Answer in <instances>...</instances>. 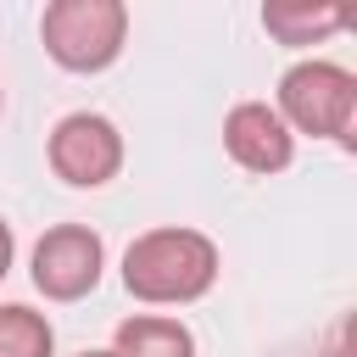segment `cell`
I'll list each match as a JSON object with an SVG mask.
<instances>
[{
  "label": "cell",
  "mask_w": 357,
  "mask_h": 357,
  "mask_svg": "<svg viewBox=\"0 0 357 357\" xmlns=\"http://www.w3.org/2000/svg\"><path fill=\"white\" fill-rule=\"evenodd\" d=\"M50 351H56V335H50L45 312L6 301L0 307V357H50Z\"/></svg>",
  "instance_id": "9"
},
{
  "label": "cell",
  "mask_w": 357,
  "mask_h": 357,
  "mask_svg": "<svg viewBox=\"0 0 357 357\" xmlns=\"http://www.w3.org/2000/svg\"><path fill=\"white\" fill-rule=\"evenodd\" d=\"M212 279H218V245L201 229H145L123 251V284L151 307L195 301L212 290Z\"/></svg>",
  "instance_id": "1"
},
{
  "label": "cell",
  "mask_w": 357,
  "mask_h": 357,
  "mask_svg": "<svg viewBox=\"0 0 357 357\" xmlns=\"http://www.w3.org/2000/svg\"><path fill=\"white\" fill-rule=\"evenodd\" d=\"M223 145L245 173H284L296 156V134L284 128V117L262 100H240L223 117Z\"/></svg>",
  "instance_id": "6"
},
{
  "label": "cell",
  "mask_w": 357,
  "mask_h": 357,
  "mask_svg": "<svg viewBox=\"0 0 357 357\" xmlns=\"http://www.w3.org/2000/svg\"><path fill=\"white\" fill-rule=\"evenodd\" d=\"M117 357H195V335L178 324V318H162V312H139V318H123L117 324Z\"/></svg>",
  "instance_id": "7"
},
{
  "label": "cell",
  "mask_w": 357,
  "mask_h": 357,
  "mask_svg": "<svg viewBox=\"0 0 357 357\" xmlns=\"http://www.w3.org/2000/svg\"><path fill=\"white\" fill-rule=\"evenodd\" d=\"M100 268H106V245L95 229L84 223H56L39 234L33 245V284L39 296L50 301H78L100 284Z\"/></svg>",
  "instance_id": "4"
},
{
  "label": "cell",
  "mask_w": 357,
  "mask_h": 357,
  "mask_svg": "<svg viewBox=\"0 0 357 357\" xmlns=\"http://www.w3.org/2000/svg\"><path fill=\"white\" fill-rule=\"evenodd\" d=\"M279 117H284V128L351 145V128H357V78L346 67H335V61H296L279 78Z\"/></svg>",
  "instance_id": "3"
},
{
  "label": "cell",
  "mask_w": 357,
  "mask_h": 357,
  "mask_svg": "<svg viewBox=\"0 0 357 357\" xmlns=\"http://www.w3.org/2000/svg\"><path fill=\"white\" fill-rule=\"evenodd\" d=\"M11 251H17V240H11V223L0 218V279L11 273Z\"/></svg>",
  "instance_id": "10"
},
{
  "label": "cell",
  "mask_w": 357,
  "mask_h": 357,
  "mask_svg": "<svg viewBox=\"0 0 357 357\" xmlns=\"http://www.w3.org/2000/svg\"><path fill=\"white\" fill-rule=\"evenodd\" d=\"M50 167L56 178L78 184V190H95L106 178H117L123 167V134L112 117L100 112H73L50 128Z\"/></svg>",
  "instance_id": "5"
},
{
  "label": "cell",
  "mask_w": 357,
  "mask_h": 357,
  "mask_svg": "<svg viewBox=\"0 0 357 357\" xmlns=\"http://www.w3.org/2000/svg\"><path fill=\"white\" fill-rule=\"evenodd\" d=\"M346 22L340 6H296V0H273L262 6V28L279 39V45H312L324 33H335Z\"/></svg>",
  "instance_id": "8"
},
{
  "label": "cell",
  "mask_w": 357,
  "mask_h": 357,
  "mask_svg": "<svg viewBox=\"0 0 357 357\" xmlns=\"http://www.w3.org/2000/svg\"><path fill=\"white\" fill-rule=\"evenodd\" d=\"M0 106H6V89H0Z\"/></svg>",
  "instance_id": "12"
},
{
  "label": "cell",
  "mask_w": 357,
  "mask_h": 357,
  "mask_svg": "<svg viewBox=\"0 0 357 357\" xmlns=\"http://www.w3.org/2000/svg\"><path fill=\"white\" fill-rule=\"evenodd\" d=\"M78 357H117V351H78Z\"/></svg>",
  "instance_id": "11"
},
{
  "label": "cell",
  "mask_w": 357,
  "mask_h": 357,
  "mask_svg": "<svg viewBox=\"0 0 357 357\" xmlns=\"http://www.w3.org/2000/svg\"><path fill=\"white\" fill-rule=\"evenodd\" d=\"M39 39L56 67L67 73H100L123 56L128 39V6L123 0H50L39 17Z\"/></svg>",
  "instance_id": "2"
}]
</instances>
